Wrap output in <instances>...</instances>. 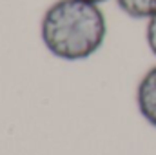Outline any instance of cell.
Returning <instances> with one entry per match:
<instances>
[{
    "instance_id": "5b68a950",
    "label": "cell",
    "mask_w": 156,
    "mask_h": 155,
    "mask_svg": "<svg viewBox=\"0 0 156 155\" xmlns=\"http://www.w3.org/2000/svg\"><path fill=\"white\" fill-rule=\"evenodd\" d=\"M87 2H94V4H102V2H105V0H87Z\"/></svg>"
},
{
    "instance_id": "277c9868",
    "label": "cell",
    "mask_w": 156,
    "mask_h": 155,
    "mask_svg": "<svg viewBox=\"0 0 156 155\" xmlns=\"http://www.w3.org/2000/svg\"><path fill=\"white\" fill-rule=\"evenodd\" d=\"M145 40H147V46L151 49V53L156 57V15L151 17L147 20V28H145Z\"/></svg>"
},
{
    "instance_id": "3957f363",
    "label": "cell",
    "mask_w": 156,
    "mask_h": 155,
    "mask_svg": "<svg viewBox=\"0 0 156 155\" xmlns=\"http://www.w3.org/2000/svg\"><path fill=\"white\" fill-rule=\"evenodd\" d=\"M118 7L131 18L149 20L156 15V0H116Z\"/></svg>"
},
{
    "instance_id": "7a4b0ae2",
    "label": "cell",
    "mask_w": 156,
    "mask_h": 155,
    "mask_svg": "<svg viewBox=\"0 0 156 155\" xmlns=\"http://www.w3.org/2000/svg\"><path fill=\"white\" fill-rule=\"evenodd\" d=\"M136 104L142 117L156 128V66H153L138 82Z\"/></svg>"
},
{
    "instance_id": "6da1fadb",
    "label": "cell",
    "mask_w": 156,
    "mask_h": 155,
    "mask_svg": "<svg viewBox=\"0 0 156 155\" xmlns=\"http://www.w3.org/2000/svg\"><path fill=\"white\" fill-rule=\"evenodd\" d=\"M45 49L66 62L93 57L105 42L107 20L98 4L87 0H56L40 22Z\"/></svg>"
}]
</instances>
